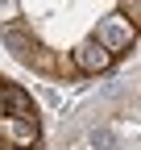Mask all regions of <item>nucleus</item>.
<instances>
[{
  "instance_id": "nucleus-1",
  "label": "nucleus",
  "mask_w": 141,
  "mask_h": 150,
  "mask_svg": "<svg viewBox=\"0 0 141 150\" xmlns=\"http://www.w3.org/2000/svg\"><path fill=\"white\" fill-rule=\"evenodd\" d=\"M96 42H100L104 50L120 54V50H129V46L137 42V29H133V21H129L125 13H112V17H104V21L96 25Z\"/></svg>"
},
{
  "instance_id": "nucleus-2",
  "label": "nucleus",
  "mask_w": 141,
  "mask_h": 150,
  "mask_svg": "<svg viewBox=\"0 0 141 150\" xmlns=\"http://www.w3.org/2000/svg\"><path fill=\"white\" fill-rule=\"evenodd\" d=\"M112 59L116 54L112 50H104L96 38H87V42H79L75 46V54H70V63H75V71H83V75H104L112 67Z\"/></svg>"
},
{
  "instance_id": "nucleus-3",
  "label": "nucleus",
  "mask_w": 141,
  "mask_h": 150,
  "mask_svg": "<svg viewBox=\"0 0 141 150\" xmlns=\"http://www.w3.org/2000/svg\"><path fill=\"white\" fill-rule=\"evenodd\" d=\"M0 117H21V121H38V108H33L29 92L17 83H0Z\"/></svg>"
},
{
  "instance_id": "nucleus-4",
  "label": "nucleus",
  "mask_w": 141,
  "mask_h": 150,
  "mask_svg": "<svg viewBox=\"0 0 141 150\" xmlns=\"http://www.w3.org/2000/svg\"><path fill=\"white\" fill-rule=\"evenodd\" d=\"M0 134L13 146H38V121H21V117H0Z\"/></svg>"
},
{
  "instance_id": "nucleus-5",
  "label": "nucleus",
  "mask_w": 141,
  "mask_h": 150,
  "mask_svg": "<svg viewBox=\"0 0 141 150\" xmlns=\"http://www.w3.org/2000/svg\"><path fill=\"white\" fill-rule=\"evenodd\" d=\"M120 13L133 21V29L141 33V0H120Z\"/></svg>"
},
{
  "instance_id": "nucleus-6",
  "label": "nucleus",
  "mask_w": 141,
  "mask_h": 150,
  "mask_svg": "<svg viewBox=\"0 0 141 150\" xmlns=\"http://www.w3.org/2000/svg\"><path fill=\"white\" fill-rule=\"evenodd\" d=\"M87 142H91L96 150H108V146H112V134H108V129H91V134H87Z\"/></svg>"
},
{
  "instance_id": "nucleus-7",
  "label": "nucleus",
  "mask_w": 141,
  "mask_h": 150,
  "mask_svg": "<svg viewBox=\"0 0 141 150\" xmlns=\"http://www.w3.org/2000/svg\"><path fill=\"white\" fill-rule=\"evenodd\" d=\"M13 150H33V146H13Z\"/></svg>"
}]
</instances>
